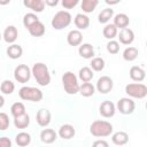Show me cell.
I'll list each match as a JSON object with an SVG mask.
<instances>
[{
    "mask_svg": "<svg viewBox=\"0 0 147 147\" xmlns=\"http://www.w3.org/2000/svg\"><path fill=\"white\" fill-rule=\"evenodd\" d=\"M31 74L33 75L36 82L40 86H47L51 83V74H49L48 67L42 62L34 63L31 69Z\"/></svg>",
    "mask_w": 147,
    "mask_h": 147,
    "instance_id": "cell-1",
    "label": "cell"
},
{
    "mask_svg": "<svg viewBox=\"0 0 147 147\" xmlns=\"http://www.w3.org/2000/svg\"><path fill=\"white\" fill-rule=\"evenodd\" d=\"M113 131H114L113 124L108 121L96 119L90 126V133L93 137H96V138L109 137L110 134H113Z\"/></svg>",
    "mask_w": 147,
    "mask_h": 147,
    "instance_id": "cell-2",
    "label": "cell"
},
{
    "mask_svg": "<svg viewBox=\"0 0 147 147\" xmlns=\"http://www.w3.org/2000/svg\"><path fill=\"white\" fill-rule=\"evenodd\" d=\"M62 84H63V88L65 91V93L74 95L76 93L79 92V84H78V79L76 77V75L71 71H67L63 74L62 76Z\"/></svg>",
    "mask_w": 147,
    "mask_h": 147,
    "instance_id": "cell-3",
    "label": "cell"
},
{
    "mask_svg": "<svg viewBox=\"0 0 147 147\" xmlns=\"http://www.w3.org/2000/svg\"><path fill=\"white\" fill-rule=\"evenodd\" d=\"M18 95H20V98L22 100L32 101V102H39L44 98L42 91L37 88V87H32V86H23V87H21L20 91H18Z\"/></svg>",
    "mask_w": 147,
    "mask_h": 147,
    "instance_id": "cell-4",
    "label": "cell"
},
{
    "mask_svg": "<svg viewBox=\"0 0 147 147\" xmlns=\"http://www.w3.org/2000/svg\"><path fill=\"white\" fill-rule=\"evenodd\" d=\"M71 20H72V17H71V14L69 11H67V10H60V11H57L53 16L51 24H52V26L55 30H62V29H64V28H67V26L70 25Z\"/></svg>",
    "mask_w": 147,
    "mask_h": 147,
    "instance_id": "cell-5",
    "label": "cell"
},
{
    "mask_svg": "<svg viewBox=\"0 0 147 147\" xmlns=\"http://www.w3.org/2000/svg\"><path fill=\"white\" fill-rule=\"evenodd\" d=\"M125 93L130 98L144 99L147 95V86L141 83H131L125 86Z\"/></svg>",
    "mask_w": 147,
    "mask_h": 147,
    "instance_id": "cell-6",
    "label": "cell"
},
{
    "mask_svg": "<svg viewBox=\"0 0 147 147\" xmlns=\"http://www.w3.org/2000/svg\"><path fill=\"white\" fill-rule=\"evenodd\" d=\"M31 77V69L26 64H18L14 70V78L16 82L24 84L28 83Z\"/></svg>",
    "mask_w": 147,
    "mask_h": 147,
    "instance_id": "cell-7",
    "label": "cell"
},
{
    "mask_svg": "<svg viewBox=\"0 0 147 147\" xmlns=\"http://www.w3.org/2000/svg\"><path fill=\"white\" fill-rule=\"evenodd\" d=\"M117 110L123 115H130L136 109V103L131 98H121L116 105Z\"/></svg>",
    "mask_w": 147,
    "mask_h": 147,
    "instance_id": "cell-8",
    "label": "cell"
},
{
    "mask_svg": "<svg viewBox=\"0 0 147 147\" xmlns=\"http://www.w3.org/2000/svg\"><path fill=\"white\" fill-rule=\"evenodd\" d=\"M114 82L109 76H101L96 82V90L101 94H107L113 90Z\"/></svg>",
    "mask_w": 147,
    "mask_h": 147,
    "instance_id": "cell-9",
    "label": "cell"
},
{
    "mask_svg": "<svg viewBox=\"0 0 147 147\" xmlns=\"http://www.w3.org/2000/svg\"><path fill=\"white\" fill-rule=\"evenodd\" d=\"M115 111H116V107H115V105H114L111 101H109V100L103 101V102L100 105V107H99V113H100V115L103 116L105 118H110V117H113V116L115 115Z\"/></svg>",
    "mask_w": 147,
    "mask_h": 147,
    "instance_id": "cell-10",
    "label": "cell"
},
{
    "mask_svg": "<svg viewBox=\"0 0 147 147\" xmlns=\"http://www.w3.org/2000/svg\"><path fill=\"white\" fill-rule=\"evenodd\" d=\"M51 119H52V114L48 109H39L37 115H36V121L38 123L39 126H42V127H46L47 125H49L51 123Z\"/></svg>",
    "mask_w": 147,
    "mask_h": 147,
    "instance_id": "cell-11",
    "label": "cell"
},
{
    "mask_svg": "<svg viewBox=\"0 0 147 147\" xmlns=\"http://www.w3.org/2000/svg\"><path fill=\"white\" fill-rule=\"evenodd\" d=\"M17 37H18V31H17V28L14 26V25H8V26L5 29L3 33H2L3 40H5L6 42H8V44L15 42V40L17 39Z\"/></svg>",
    "mask_w": 147,
    "mask_h": 147,
    "instance_id": "cell-12",
    "label": "cell"
},
{
    "mask_svg": "<svg viewBox=\"0 0 147 147\" xmlns=\"http://www.w3.org/2000/svg\"><path fill=\"white\" fill-rule=\"evenodd\" d=\"M118 39H119V42L121 44H123V45H130L134 40V33L129 28L122 29L119 31V33H118Z\"/></svg>",
    "mask_w": 147,
    "mask_h": 147,
    "instance_id": "cell-13",
    "label": "cell"
},
{
    "mask_svg": "<svg viewBox=\"0 0 147 147\" xmlns=\"http://www.w3.org/2000/svg\"><path fill=\"white\" fill-rule=\"evenodd\" d=\"M57 134H59L62 139H64V140H69V139H71V138L75 137V134H76V130H75V127H74L71 124H63V125L60 126Z\"/></svg>",
    "mask_w": 147,
    "mask_h": 147,
    "instance_id": "cell-14",
    "label": "cell"
},
{
    "mask_svg": "<svg viewBox=\"0 0 147 147\" xmlns=\"http://www.w3.org/2000/svg\"><path fill=\"white\" fill-rule=\"evenodd\" d=\"M83 41V34L79 30H71L67 36V42L70 46H79Z\"/></svg>",
    "mask_w": 147,
    "mask_h": 147,
    "instance_id": "cell-15",
    "label": "cell"
},
{
    "mask_svg": "<svg viewBox=\"0 0 147 147\" xmlns=\"http://www.w3.org/2000/svg\"><path fill=\"white\" fill-rule=\"evenodd\" d=\"M57 138V133L53 130V129H44L41 132H40V139L42 142L49 145V144H53Z\"/></svg>",
    "mask_w": 147,
    "mask_h": 147,
    "instance_id": "cell-16",
    "label": "cell"
},
{
    "mask_svg": "<svg viewBox=\"0 0 147 147\" xmlns=\"http://www.w3.org/2000/svg\"><path fill=\"white\" fill-rule=\"evenodd\" d=\"M129 23H130V18H129V16L126 14L119 13V14H117V15L114 16V23L113 24L117 29H121V30L122 29H125V28H127Z\"/></svg>",
    "mask_w": 147,
    "mask_h": 147,
    "instance_id": "cell-17",
    "label": "cell"
},
{
    "mask_svg": "<svg viewBox=\"0 0 147 147\" xmlns=\"http://www.w3.org/2000/svg\"><path fill=\"white\" fill-rule=\"evenodd\" d=\"M74 23L77 28V30H85L88 28L90 25V18L87 15L85 14H77L75 16V20H74Z\"/></svg>",
    "mask_w": 147,
    "mask_h": 147,
    "instance_id": "cell-18",
    "label": "cell"
},
{
    "mask_svg": "<svg viewBox=\"0 0 147 147\" xmlns=\"http://www.w3.org/2000/svg\"><path fill=\"white\" fill-rule=\"evenodd\" d=\"M130 78L132 79V80H134V82H142L144 79H145V76H146V74H145V70L141 68V67H139V65H133V67H131V69H130Z\"/></svg>",
    "mask_w": 147,
    "mask_h": 147,
    "instance_id": "cell-19",
    "label": "cell"
},
{
    "mask_svg": "<svg viewBox=\"0 0 147 147\" xmlns=\"http://www.w3.org/2000/svg\"><path fill=\"white\" fill-rule=\"evenodd\" d=\"M23 5L32 9L34 13H41L45 8V2L42 0H24Z\"/></svg>",
    "mask_w": 147,
    "mask_h": 147,
    "instance_id": "cell-20",
    "label": "cell"
},
{
    "mask_svg": "<svg viewBox=\"0 0 147 147\" xmlns=\"http://www.w3.org/2000/svg\"><path fill=\"white\" fill-rule=\"evenodd\" d=\"M78 53L83 59H92L94 56V48L91 44L85 42V44L79 45Z\"/></svg>",
    "mask_w": 147,
    "mask_h": 147,
    "instance_id": "cell-21",
    "label": "cell"
},
{
    "mask_svg": "<svg viewBox=\"0 0 147 147\" xmlns=\"http://www.w3.org/2000/svg\"><path fill=\"white\" fill-rule=\"evenodd\" d=\"M111 141L113 144L117 145V146H123V145H126L129 142V134L124 131H118V132H115L113 136H111Z\"/></svg>",
    "mask_w": 147,
    "mask_h": 147,
    "instance_id": "cell-22",
    "label": "cell"
},
{
    "mask_svg": "<svg viewBox=\"0 0 147 147\" xmlns=\"http://www.w3.org/2000/svg\"><path fill=\"white\" fill-rule=\"evenodd\" d=\"M7 55L8 57L13 59V60H16V59H20L23 54V48L21 45H17V44H13L10 46H8L7 48Z\"/></svg>",
    "mask_w": 147,
    "mask_h": 147,
    "instance_id": "cell-23",
    "label": "cell"
},
{
    "mask_svg": "<svg viewBox=\"0 0 147 147\" xmlns=\"http://www.w3.org/2000/svg\"><path fill=\"white\" fill-rule=\"evenodd\" d=\"M29 33L33 37H42L45 34V31H46V28L45 25L39 21L37 23H34L33 25H31L29 29H28Z\"/></svg>",
    "mask_w": 147,
    "mask_h": 147,
    "instance_id": "cell-24",
    "label": "cell"
},
{
    "mask_svg": "<svg viewBox=\"0 0 147 147\" xmlns=\"http://www.w3.org/2000/svg\"><path fill=\"white\" fill-rule=\"evenodd\" d=\"M94 74H93V70L90 68V67H83L79 69V72H78V77L79 79L83 82V83H90L93 78Z\"/></svg>",
    "mask_w": 147,
    "mask_h": 147,
    "instance_id": "cell-25",
    "label": "cell"
},
{
    "mask_svg": "<svg viewBox=\"0 0 147 147\" xmlns=\"http://www.w3.org/2000/svg\"><path fill=\"white\" fill-rule=\"evenodd\" d=\"M29 124H30V116L26 113L17 117H14V125L17 129H25L29 126Z\"/></svg>",
    "mask_w": 147,
    "mask_h": 147,
    "instance_id": "cell-26",
    "label": "cell"
},
{
    "mask_svg": "<svg viewBox=\"0 0 147 147\" xmlns=\"http://www.w3.org/2000/svg\"><path fill=\"white\" fill-rule=\"evenodd\" d=\"M138 54H139L138 48H136V47H133V46H129V47H126V48L124 49V52H123V59H124L125 61L131 62V61H134V60L138 57Z\"/></svg>",
    "mask_w": 147,
    "mask_h": 147,
    "instance_id": "cell-27",
    "label": "cell"
},
{
    "mask_svg": "<svg viewBox=\"0 0 147 147\" xmlns=\"http://www.w3.org/2000/svg\"><path fill=\"white\" fill-rule=\"evenodd\" d=\"M94 92H95V87L92 83H83L82 85H79V93L85 98L92 96Z\"/></svg>",
    "mask_w": 147,
    "mask_h": 147,
    "instance_id": "cell-28",
    "label": "cell"
},
{
    "mask_svg": "<svg viewBox=\"0 0 147 147\" xmlns=\"http://www.w3.org/2000/svg\"><path fill=\"white\" fill-rule=\"evenodd\" d=\"M102 33H103V37L106 39H109V40H113L117 33H118V29L114 25V24H107L103 30H102Z\"/></svg>",
    "mask_w": 147,
    "mask_h": 147,
    "instance_id": "cell-29",
    "label": "cell"
},
{
    "mask_svg": "<svg viewBox=\"0 0 147 147\" xmlns=\"http://www.w3.org/2000/svg\"><path fill=\"white\" fill-rule=\"evenodd\" d=\"M114 16V9L111 8H105L100 11L99 16H98V21L102 24H106L110 21V18H113Z\"/></svg>",
    "mask_w": 147,
    "mask_h": 147,
    "instance_id": "cell-30",
    "label": "cell"
},
{
    "mask_svg": "<svg viewBox=\"0 0 147 147\" xmlns=\"http://www.w3.org/2000/svg\"><path fill=\"white\" fill-rule=\"evenodd\" d=\"M15 141L20 147H25L31 142V136L29 133H26V132H20L16 136Z\"/></svg>",
    "mask_w": 147,
    "mask_h": 147,
    "instance_id": "cell-31",
    "label": "cell"
},
{
    "mask_svg": "<svg viewBox=\"0 0 147 147\" xmlns=\"http://www.w3.org/2000/svg\"><path fill=\"white\" fill-rule=\"evenodd\" d=\"M98 3H99V1H98V0H83L80 6H82L83 11L88 14V13L94 11V9L96 8Z\"/></svg>",
    "mask_w": 147,
    "mask_h": 147,
    "instance_id": "cell-32",
    "label": "cell"
},
{
    "mask_svg": "<svg viewBox=\"0 0 147 147\" xmlns=\"http://www.w3.org/2000/svg\"><path fill=\"white\" fill-rule=\"evenodd\" d=\"M37 22H39V18H38V16H37L34 13H28V14H25L24 17H23V25H24L26 29H29L31 25H33V24L37 23Z\"/></svg>",
    "mask_w": 147,
    "mask_h": 147,
    "instance_id": "cell-33",
    "label": "cell"
},
{
    "mask_svg": "<svg viewBox=\"0 0 147 147\" xmlns=\"http://www.w3.org/2000/svg\"><path fill=\"white\" fill-rule=\"evenodd\" d=\"M10 113L14 117H17L20 115H23L25 114V106L22 103V102H14L10 107Z\"/></svg>",
    "mask_w": 147,
    "mask_h": 147,
    "instance_id": "cell-34",
    "label": "cell"
},
{
    "mask_svg": "<svg viewBox=\"0 0 147 147\" xmlns=\"http://www.w3.org/2000/svg\"><path fill=\"white\" fill-rule=\"evenodd\" d=\"M90 65H91V69L94 71H102L105 69L106 63H105V60L102 57H93Z\"/></svg>",
    "mask_w": 147,
    "mask_h": 147,
    "instance_id": "cell-35",
    "label": "cell"
},
{
    "mask_svg": "<svg viewBox=\"0 0 147 147\" xmlns=\"http://www.w3.org/2000/svg\"><path fill=\"white\" fill-rule=\"evenodd\" d=\"M15 90V84L11 82V80H3L0 85V91L3 93V94H11Z\"/></svg>",
    "mask_w": 147,
    "mask_h": 147,
    "instance_id": "cell-36",
    "label": "cell"
},
{
    "mask_svg": "<svg viewBox=\"0 0 147 147\" xmlns=\"http://www.w3.org/2000/svg\"><path fill=\"white\" fill-rule=\"evenodd\" d=\"M9 127V117L6 113H0V131H5Z\"/></svg>",
    "mask_w": 147,
    "mask_h": 147,
    "instance_id": "cell-37",
    "label": "cell"
},
{
    "mask_svg": "<svg viewBox=\"0 0 147 147\" xmlns=\"http://www.w3.org/2000/svg\"><path fill=\"white\" fill-rule=\"evenodd\" d=\"M107 51L110 54H117L119 52V44L116 40H110L107 44Z\"/></svg>",
    "mask_w": 147,
    "mask_h": 147,
    "instance_id": "cell-38",
    "label": "cell"
},
{
    "mask_svg": "<svg viewBox=\"0 0 147 147\" xmlns=\"http://www.w3.org/2000/svg\"><path fill=\"white\" fill-rule=\"evenodd\" d=\"M78 0H62V6L65 9H71L78 5Z\"/></svg>",
    "mask_w": 147,
    "mask_h": 147,
    "instance_id": "cell-39",
    "label": "cell"
},
{
    "mask_svg": "<svg viewBox=\"0 0 147 147\" xmlns=\"http://www.w3.org/2000/svg\"><path fill=\"white\" fill-rule=\"evenodd\" d=\"M92 147H109V144L103 139H99L92 144Z\"/></svg>",
    "mask_w": 147,
    "mask_h": 147,
    "instance_id": "cell-40",
    "label": "cell"
},
{
    "mask_svg": "<svg viewBox=\"0 0 147 147\" xmlns=\"http://www.w3.org/2000/svg\"><path fill=\"white\" fill-rule=\"evenodd\" d=\"M0 147H11V140L7 137L0 138Z\"/></svg>",
    "mask_w": 147,
    "mask_h": 147,
    "instance_id": "cell-41",
    "label": "cell"
},
{
    "mask_svg": "<svg viewBox=\"0 0 147 147\" xmlns=\"http://www.w3.org/2000/svg\"><path fill=\"white\" fill-rule=\"evenodd\" d=\"M44 2H45V5H47V6L54 7V6H56V5L59 3V0H46V1H44Z\"/></svg>",
    "mask_w": 147,
    "mask_h": 147,
    "instance_id": "cell-42",
    "label": "cell"
},
{
    "mask_svg": "<svg viewBox=\"0 0 147 147\" xmlns=\"http://www.w3.org/2000/svg\"><path fill=\"white\" fill-rule=\"evenodd\" d=\"M3 105H5V99H3L2 95H0V108H2Z\"/></svg>",
    "mask_w": 147,
    "mask_h": 147,
    "instance_id": "cell-43",
    "label": "cell"
},
{
    "mask_svg": "<svg viewBox=\"0 0 147 147\" xmlns=\"http://www.w3.org/2000/svg\"><path fill=\"white\" fill-rule=\"evenodd\" d=\"M119 1H109V0H106V3L107 5H116V3H118Z\"/></svg>",
    "mask_w": 147,
    "mask_h": 147,
    "instance_id": "cell-44",
    "label": "cell"
},
{
    "mask_svg": "<svg viewBox=\"0 0 147 147\" xmlns=\"http://www.w3.org/2000/svg\"><path fill=\"white\" fill-rule=\"evenodd\" d=\"M1 38H2V34H1V33H0V40H1Z\"/></svg>",
    "mask_w": 147,
    "mask_h": 147,
    "instance_id": "cell-45",
    "label": "cell"
}]
</instances>
